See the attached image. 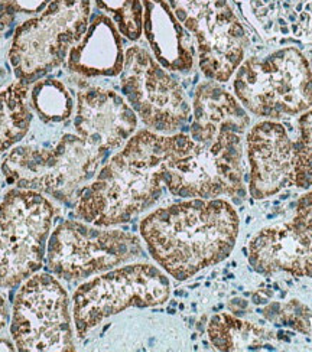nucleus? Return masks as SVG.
<instances>
[{"label": "nucleus", "mask_w": 312, "mask_h": 352, "mask_svg": "<svg viewBox=\"0 0 312 352\" xmlns=\"http://www.w3.org/2000/svg\"><path fill=\"white\" fill-rule=\"evenodd\" d=\"M9 320V311H8V303L3 298L2 293H0V331H2Z\"/></svg>", "instance_id": "27"}, {"label": "nucleus", "mask_w": 312, "mask_h": 352, "mask_svg": "<svg viewBox=\"0 0 312 352\" xmlns=\"http://www.w3.org/2000/svg\"><path fill=\"white\" fill-rule=\"evenodd\" d=\"M245 169L246 166L218 157L208 146L180 131L174 135L163 182L174 197L187 199L229 197L240 204L246 197Z\"/></svg>", "instance_id": "12"}, {"label": "nucleus", "mask_w": 312, "mask_h": 352, "mask_svg": "<svg viewBox=\"0 0 312 352\" xmlns=\"http://www.w3.org/2000/svg\"><path fill=\"white\" fill-rule=\"evenodd\" d=\"M239 226L229 201L189 198L147 214L139 230L160 269L176 280H187L230 256Z\"/></svg>", "instance_id": "1"}, {"label": "nucleus", "mask_w": 312, "mask_h": 352, "mask_svg": "<svg viewBox=\"0 0 312 352\" xmlns=\"http://www.w3.org/2000/svg\"><path fill=\"white\" fill-rule=\"evenodd\" d=\"M54 205L32 189H12L0 202V287H14L43 263Z\"/></svg>", "instance_id": "6"}, {"label": "nucleus", "mask_w": 312, "mask_h": 352, "mask_svg": "<svg viewBox=\"0 0 312 352\" xmlns=\"http://www.w3.org/2000/svg\"><path fill=\"white\" fill-rule=\"evenodd\" d=\"M93 0H52L14 31L9 61L19 81L34 84L61 65L92 19Z\"/></svg>", "instance_id": "5"}, {"label": "nucleus", "mask_w": 312, "mask_h": 352, "mask_svg": "<svg viewBox=\"0 0 312 352\" xmlns=\"http://www.w3.org/2000/svg\"><path fill=\"white\" fill-rule=\"evenodd\" d=\"M249 261L262 274L285 272L312 278V190L296 202L291 221L255 234L249 243Z\"/></svg>", "instance_id": "13"}, {"label": "nucleus", "mask_w": 312, "mask_h": 352, "mask_svg": "<svg viewBox=\"0 0 312 352\" xmlns=\"http://www.w3.org/2000/svg\"><path fill=\"white\" fill-rule=\"evenodd\" d=\"M143 34L155 60L167 71L188 74L196 65V41L178 21L168 0H142Z\"/></svg>", "instance_id": "16"}, {"label": "nucleus", "mask_w": 312, "mask_h": 352, "mask_svg": "<svg viewBox=\"0 0 312 352\" xmlns=\"http://www.w3.org/2000/svg\"><path fill=\"white\" fill-rule=\"evenodd\" d=\"M142 257L143 247L135 234L80 221L59 224L47 250L50 270L68 282L83 280Z\"/></svg>", "instance_id": "8"}, {"label": "nucleus", "mask_w": 312, "mask_h": 352, "mask_svg": "<svg viewBox=\"0 0 312 352\" xmlns=\"http://www.w3.org/2000/svg\"><path fill=\"white\" fill-rule=\"evenodd\" d=\"M29 87L18 80L0 91V155L21 142L31 127Z\"/></svg>", "instance_id": "20"}, {"label": "nucleus", "mask_w": 312, "mask_h": 352, "mask_svg": "<svg viewBox=\"0 0 312 352\" xmlns=\"http://www.w3.org/2000/svg\"><path fill=\"white\" fill-rule=\"evenodd\" d=\"M97 9L107 14L126 39L135 42L143 34L142 0H93Z\"/></svg>", "instance_id": "23"}, {"label": "nucleus", "mask_w": 312, "mask_h": 352, "mask_svg": "<svg viewBox=\"0 0 312 352\" xmlns=\"http://www.w3.org/2000/svg\"><path fill=\"white\" fill-rule=\"evenodd\" d=\"M76 106L77 135L104 152L122 149L138 131L136 113L125 97L109 88H83Z\"/></svg>", "instance_id": "15"}, {"label": "nucleus", "mask_w": 312, "mask_h": 352, "mask_svg": "<svg viewBox=\"0 0 312 352\" xmlns=\"http://www.w3.org/2000/svg\"><path fill=\"white\" fill-rule=\"evenodd\" d=\"M249 194L264 199L292 185L293 140L278 120H262L246 133Z\"/></svg>", "instance_id": "14"}, {"label": "nucleus", "mask_w": 312, "mask_h": 352, "mask_svg": "<svg viewBox=\"0 0 312 352\" xmlns=\"http://www.w3.org/2000/svg\"><path fill=\"white\" fill-rule=\"evenodd\" d=\"M29 106L41 122L58 124L70 119L76 104L65 84L55 78H41L29 87Z\"/></svg>", "instance_id": "22"}, {"label": "nucleus", "mask_w": 312, "mask_h": 352, "mask_svg": "<svg viewBox=\"0 0 312 352\" xmlns=\"http://www.w3.org/2000/svg\"><path fill=\"white\" fill-rule=\"evenodd\" d=\"M208 338L217 351H243L260 348L272 341L273 335L266 328L242 320L229 314L214 315L207 328Z\"/></svg>", "instance_id": "21"}, {"label": "nucleus", "mask_w": 312, "mask_h": 352, "mask_svg": "<svg viewBox=\"0 0 312 352\" xmlns=\"http://www.w3.org/2000/svg\"><path fill=\"white\" fill-rule=\"evenodd\" d=\"M121 87L147 130L175 135L188 124L192 107L183 87L145 48L133 45L125 52Z\"/></svg>", "instance_id": "10"}, {"label": "nucleus", "mask_w": 312, "mask_h": 352, "mask_svg": "<svg viewBox=\"0 0 312 352\" xmlns=\"http://www.w3.org/2000/svg\"><path fill=\"white\" fill-rule=\"evenodd\" d=\"M123 65V39L117 26L107 14H94L80 42L68 52V69L87 78L116 77Z\"/></svg>", "instance_id": "17"}, {"label": "nucleus", "mask_w": 312, "mask_h": 352, "mask_svg": "<svg viewBox=\"0 0 312 352\" xmlns=\"http://www.w3.org/2000/svg\"><path fill=\"white\" fill-rule=\"evenodd\" d=\"M10 332L19 351H74L68 295L55 277L26 278L13 302Z\"/></svg>", "instance_id": "11"}, {"label": "nucleus", "mask_w": 312, "mask_h": 352, "mask_svg": "<svg viewBox=\"0 0 312 352\" xmlns=\"http://www.w3.org/2000/svg\"><path fill=\"white\" fill-rule=\"evenodd\" d=\"M19 10L14 6L12 0H0V41L9 32Z\"/></svg>", "instance_id": "25"}, {"label": "nucleus", "mask_w": 312, "mask_h": 352, "mask_svg": "<svg viewBox=\"0 0 312 352\" xmlns=\"http://www.w3.org/2000/svg\"><path fill=\"white\" fill-rule=\"evenodd\" d=\"M189 136L202 144L211 143L218 133L230 129L249 130L250 116L239 100L220 82H201L192 101Z\"/></svg>", "instance_id": "18"}, {"label": "nucleus", "mask_w": 312, "mask_h": 352, "mask_svg": "<svg viewBox=\"0 0 312 352\" xmlns=\"http://www.w3.org/2000/svg\"><path fill=\"white\" fill-rule=\"evenodd\" d=\"M269 38H295L312 43V0H234Z\"/></svg>", "instance_id": "19"}, {"label": "nucleus", "mask_w": 312, "mask_h": 352, "mask_svg": "<svg viewBox=\"0 0 312 352\" xmlns=\"http://www.w3.org/2000/svg\"><path fill=\"white\" fill-rule=\"evenodd\" d=\"M172 143L174 135L138 130L97 172L96 179L80 190L77 215L88 224L110 228L149 210L163 194V172Z\"/></svg>", "instance_id": "2"}, {"label": "nucleus", "mask_w": 312, "mask_h": 352, "mask_svg": "<svg viewBox=\"0 0 312 352\" xmlns=\"http://www.w3.org/2000/svg\"><path fill=\"white\" fill-rule=\"evenodd\" d=\"M169 295L168 277L152 264L133 263L112 269L74 293L72 320L79 338L127 307L158 306L165 303Z\"/></svg>", "instance_id": "7"}, {"label": "nucleus", "mask_w": 312, "mask_h": 352, "mask_svg": "<svg viewBox=\"0 0 312 352\" xmlns=\"http://www.w3.org/2000/svg\"><path fill=\"white\" fill-rule=\"evenodd\" d=\"M175 16L196 41L205 78L225 84L245 61L249 35L229 0H168Z\"/></svg>", "instance_id": "9"}, {"label": "nucleus", "mask_w": 312, "mask_h": 352, "mask_svg": "<svg viewBox=\"0 0 312 352\" xmlns=\"http://www.w3.org/2000/svg\"><path fill=\"white\" fill-rule=\"evenodd\" d=\"M0 349H3V351H13L14 348L12 346V344L9 342V341H0Z\"/></svg>", "instance_id": "28"}, {"label": "nucleus", "mask_w": 312, "mask_h": 352, "mask_svg": "<svg viewBox=\"0 0 312 352\" xmlns=\"http://www.w3.org/2000/svg\"><path fill=\"white\" fill-rule=\"evenodd\" d=\"M19 10V13L25 14H38L45 9L52 0H12Z\"/></svg>", "instance_id": "26"}, {"label": "nucleus", "mask_w": 312, "mask_h": 352, "mask_svg": "<svg viewBox=\"0 0 312 352\" xmlns=\"http://www.w3.org/2000/svg\"><path fill=\"white\" fill-rule=\"evenodd\" d=\"M292 185L305 190L312 188V109L298 119V138L293 140Z\"/></svg>", "instance_id": "24"}, {"label": "nucleus", "mask_w": 312, "mask_h": 352, "mask_svg": "<svg viewBox=\"0 0 312 352\" xmlns=\"http://www.w3.org/2000/svg\"><path fill=\"white\" fill-rule=\"evenodd\" d=\"M233 93L247 113L263 120L301 116L312 109V68L293 47L250 56L234 72Z\"/></svg>", "instance_id": "3"}, {"label": "nucleus", "mask_w": 312, "mask_h": 352, "mask_svg": "<svg viewBox=\"0 0 312 352\" xmlns=\"http://www.w3.org/2000/svg\"><path fill=\"white\" fill-rule=\"evenodd\" d=\"M107 152L90 144L79 135H64L52 149L18 146L2 164L9 184L32 189L70 202L80 188L97 175Z\"/></svg>", "instance_id": "4"}]
</instances>
